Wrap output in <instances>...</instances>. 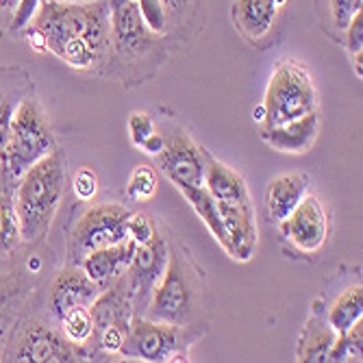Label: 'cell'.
Returning a JSON list of instances; mask_svg holds the SVG:
<instances>
[{"label":"cell","instance_id":"5b68a950","mask_svg":"<svg viewBox=\"0 0 363 363\" xmlns=\"http://www.w3.org/2000/svg\"><path fill=\"white\" fill-rule=\"evenodd\" d=\"M57 146L59 144L48 113L42 107L38 94L30 91L22 98L13 113L9 138L0 155V189L16 187L20 177Z\"/></svg>","mask_w":363,"mask_h":363},{"label":"cell","instance_id":"d6986e66","mask_svg":"<svg viewBox=\"0 0 363 363\" xmlns=\"http://www.w3.org/2000/svg\"><path fill=\"white\" fill-rule=\"evenodd\" d=\"M170 13L168 40L174 52L187 50L205 28L207 0H163Z\"/></svg>","mask_w":363,"mask_h":363},{"label":"cell","instance_id":"e575fe53","mask_svg":"<svg viewBox=\"0 0 363 363\" xmlns=\"http://www.w3.org/2000/svg\"><path fill=\"white\" fill-rule=\"evenodd\" d=\"M72 189L81 203H91L98 191V177L89 168H81L72 179Z\"/></svg>","mask_w":363,"mask_h":363},{"label":"cell","instance_id":"d590c367","mask_svg":"<svg viewBox=\"0 0 363 363\" xmlns=\"http://www.w3.org/2000/svg\"><path fill=\"white\" fill-rule=\"evenodd\" d=\"M344 48L348 55L363 52V11H359L344 28Z\"/></svg>","mask_w":363,"mask_h":363},{"label":"cell","instance_id":"44dd1931","mask_svg":"<svg viewBox=\"0 0 363 363\" xmlns=\"http://www.w3.org/2000/svg\"><path fill=\"white\" fill-rule=\"evenodd\" d=\"M135 242L133 240H124L120 244L107 246V248H98L85 255L81 261V270L101 287H107L113 279L124 274L133 261L135 255Z\"/></svg>","mask_w":363,"mask_h":363},{"label":"cell","instance_id":"7402d4cb","mask_svg":"<svg viewBox=\"0 0 363 363\" xmlns=\"http://www.w3.org/2000/svg\"><path fill=\"white\" fill-rule=\"evenodd\" d=\"M309 189H311V177L305 172H289V174L274 177L268 183L266 194H263L268 218L274 224L285 220L294 211V207L303 201Z\"/></svg>","mask_w":363,"mask_h":363},{"label":"cell","instance_id":"603a6c76","mask_svg":"<svg viewBox=\"0 0 363 363\" xmlns=\"http://www.w3.org/2000/svg\"><path fill=\"white\" fill-rule=\"evenodd\" d=\"M35 91L30 74L20 65H0V155L9 138V126L22 98Z\"/></svg>","mask_w":363,"mask_h":363},{"label":"cell","instance_id":"f1b7e54d","mask_svg":"<svg viewBox=\"0 0 363 363\" xmlns=\"http://www.w3.org/2000/svg\"><path fill=\"white\" fill-rule=\"evenodd\" d=\"M159 177L152 166H138L128 177L126 183V196L135 203H146L157 194Z\"/></svg>","mask_w":363,"mask_h":363},{"label":"cell","instance_id":"484cf974","mask_svg":"<svg viewBox=\"0 0 363 363\" xmlns=\"http://www.w3.org/2000/svg\"><path fill=\"white\" fill-rule=\"evenodd\" d=\"M22 230L13 203V187L0 189V266H7L22 250Z\"/></svg>","mask_w":363,"mask_h":363},{"label":"cell","instance_id":"8992f818","mask_svg":"<svg viewBox=\"0 0 363 363\" xmlns=\"http://www.w3.org/2000/svg\"><path fill=\"white\" fill-rule=\"evenodd\" d=\"M44 283V281H42ZM40 289V287H38ZM38 289L22 311L13 333L3 352V361L13 363H74L89 361L85 346L63 335L61 326L42 309Z\"/></svg>","mask_w":363,"mask_h":363},{"label":"cell","instance_id":"1f68e13d","mask_svg":"<svg viewBox=\"0 0 363 363\" xmlns=\"http://www.w3.org/2000/svg\"><path fill=\"white\" fill-rule=\"evenodd\" d=\"M126 228H128V240H133L135 244H146L148 240L155 238V233L159 230L157 222L148 213H142V211L128 216Z\"/></svg>","mask_w":363,"mask_h":363},{"label":"cell","instance_id":"4fadbf2b","mask_svg":"<svg viewBox=\"0 0 363 363\" xmlns=\"http://www.w3.org/2000/svg\"><path fill=\"white\" fill-rule=\"evenodd\" d=\"M277 226L281 240L294 252L301 255L320 252L331 238V216H328L324 203L311 191H307L294 211Z\"/></svg>","mask_w":363,"mask_h":363},{"label":"cell","instance_id":"277c9868","mask_svg":"<svg viewBox=\"0 0 363 363\" xmlns=\"http://www.w3.org/2000/svg\"><path fill=\"white\" fill-rule=\"evenodd\" d=\"M65 187H68V155L61 146L20 177L13 187V203L24 244H46L52 220L63 203Z\"/></svg>","mask_w":363,"mask_h":363},{"label":"cell","instance_id":"ab89813d","mask_svg":"<svg viewBox=\"0 0 363 363\" xmlns=\"http://www.w3.org/2000/svg\"><path fill=\"white\" fill-rule=\"evenodd\" d=\"M68 3H91V0H68Z\"/></svg>","mask_w":363,"mask_h":363},{"label":"cell","instance_id":"ac0fdd59","mask_svg":"<svg viewBox=\"0 0 363 363\" xmlns=\"http://www.w3.org/2000/svg\"><path fill=\"white\" fill-rule=\"evenodd\" d=\"M205 189L213 196L218 205L228 207H255L246 181L240 172L228 168L226 163L216 159L209 150H205Z\"/></svg>","mask_w":363,"mask_h":363},{"label":"cell","instance_id":"3957f363","mask_svg":"<svg viewBox=\"0 0 363 363\" xmlns=\"http://www.w3.org/2000/svg\"><path fill=\"white\" fill-rule=\"evenodd\" d=\"M168 248L166 272L157 283L142 315L155 322L191 326L207 333L211 322V296L205 270L198 266L181 240L168 238Z\"/></svg>","mask_w":363,"mask_h":363},{"label":"cell","instance_id":"4316f807","mask_svg":"<svg viewBox=\"0 0 363 363\" xmlns=\"http://www.w3.org/2000/svg\"><path fill=\"white\" fill-rule=\"evenodd\" d=\"M363 357V320L354 322L346 333H340L335 344L328 350L326 361H361Z\"/></svg>","mask_w":363,"mask_h":363},{"label":"cell","instance_id":"8d00e7d4","mask_svg":"<svg viewBox=\"0 0 363 363\" xmlns=\"http://www.w3.org/2000/svg\"><path fill=\"white\" fill-rule=\"evenodd\" d=\"M161 148H163V135H161V130L157 128L155 133L144 142V146L140 148L142 152H146V155H150V157H155V155H159L161 152Z\"/></svg>","mask_w":363,"mask_h":363},{"label":"cell","instance_id":"30bf717a","mask_svg":"<svg viewBox=\"0 0 363 363\" xmlns=\"http://www.w3.org/2000/svg\"><path fill=\"white\" fill-rule=\"evenodd\" d=\"M205 337V331L191 326L155 322L144 315H133L128 335L120 348L122 361H189L191 346Z\"/></svg>","mask_w":363,"mask_h":363},{"label":"cell","instance_id":"ba28073f","mask_svg":"<svg viewBox=\"0 0 363 363\" xmlns=\"http://www.w3.org/2000/svg\"><path fill=\"white\" fill-rule=\"evenodd\" d=\"M318 111V89L307 68L296 59H281L270 74L261 105L252 111L259 128L277 126Z\"/></svg>","mask_w":363,"mask_h":363},{"label":"cell","instance_id":"83f0119b","mask_svg":"<svg viewBox=\"0 0 363 363\" xmlns=\"http://www.w3.org/2000/svg\"><path fill=\"white\" fill-rule=\"evenodd\" d=\"M59 326H61L63 335L68 337L70 342H74L79 346H85L89 335H91V328H94L89 307H74L70 311H65L61 315V320H59Z\"/></svg>","mask_w":363,"mask_h":363},{"label":"cell","instance_id":"d4e9b609","mask_svg":"<svg viewBox=\"0 0 363 363\" xmlns=\"http://www.w3.org/2000/svg\"><path fill=\"white\" fill-rule=\"evenodd\" d=\"M179 191L185 196V201L191 205V209L198 213V218L205 222V226L209 228V233L216 238V242L226 250V255L230 259H233V244H230V238H228L226 228H224L218 203L213 201V196L205 189V185H201V187H183Z\"/></svg>","mask_w":363,"mask_h":363},{"label":"cell","instance_id":"e0dca14e","mask_svg":"<svg viewBox=\"0 0 363 363\" xmlns=\"http://www.w3.org/2000/svg\"><path fill=\"white\" fill-rule=\"evenodd\" d=\"M320 133V113H307L296 120L259 128L261 140L266 142L272 150L285 152V155H305L313 148Z\"/></svg>","mask_w":363,"mask_h":363},{"label":"cell","instance_id":"2e32d148","mask_svg":"<svg viewBox=\"0 0 363 363\" xmlns=\"http://www.w3.org/2000/svg\"><path fill=\"white\" fill-rule=\"evenodd\" d=\"M287 3L289 0H233L230 20L250 46L266 48Z\"/></svg>","mask_w":363,"mask_h":363},{"label":"cell","instance_id":"74e56055","mask_svg":"<svg viewBox=\"0 0 363 363\" xmlns=\"http://www.w3.org/2000/svg\"><path fill=\"white\" fill-rule=\"evenodd\" d=\"M350 59H352V68H354V74L361 79V77H363V52L350 55Z\"/></svg>","mask_w":363,"mask_h":363},{"label":"cell","instance_id":"8fae6325","mask_svg":"<svg viewBox=\"0 0 363 363\" xmlns=\"http://www.w3.org/2000/svg\"><path fill=\"white\" fill-rule=\"evenodd\" d=\"M130 211L120 203H94L72 222L65 242V263L81 266L85 255L128 240Z\"/></svg>","mask_w":363,"mask_h":363},{"label":"cell","instance_id":"9c48e42d","mask_svg":"<svg viewBox=\"0 0 363 363\" xmlns=\"http://www.w3.org/2000/svg\"><path fill=\"white\" fill-rule=\"evenodd\" d=\"M89 311L94 322L91 335L85 344L89 361H122L120 348L128 335L130 320L135 315L126 272L113 279L96 296Z\"/></svg>","mask_w":363,"mask_h":363},{"label":"cell","instance_id":"4dcf8cb0","mask_svg":"<svg viewBox=\"0 0 363 363\" xmlns=\"http://www.w3.org/2000/svg\"><path fill=\"white\" fill-rule=\"evenodd\" d=\"M128 135H130V142H133L135 148H142L144 142L157 130V120L152 113H146V111H133L128 116Z\"/></svg>","mask_w":363,"mask_h":363},{"label":"cell","instance_id":"6da1fadb","mask_svg":"<svg viewBox=\"0 0 363 363\" xmlns=\"http://www.w3.org/2000/svg\"><path fill=\"white\" fill-rule=\"evenodd\" d=\"M22 35L33 50L50 52L77 72L103 77L111 35L109 0H42Z\"/></svg>","mask_w":363,"mask_h":363},{"label":"cell","instance_id":"f546056e","mask_svg":"<svg viewBox=\"0 0 363 363\" xmlns=\"http://www.w3.org/2000/svg\"><path fill=\"white\" fill-rule=\"evenodd\" d=\"M138 9L144 20V24L157 33V35L168 38L170 33V13L163 0H138Z\"/></svg>","mask_w":363,"mask_h":363},{"label":"cell","instance_id":"9a60e30c","mask_svg":"<svg viewBox=\"0 0 363 363\" xmlns=\"http://www.w3.org/2000/svg\"><path fill=\"white\" fill-rule=\"evenodd\" d=\"M168 255H170L168 238L163 235L161 228L157 230L152 240L135 246L133 261H130V266L126 270L128 291H130V301H133L135 315H142L144 309L148 307V301L157 283L161 281L163 272H166Z\"/></svg>","mask_w":363,"mask_h":363},{"label":"cell","instance_id":"7a4b0ae2","mask_svg":"<svg viewBox=\"0 0 363 363\" xmlns=\"http://www.w3.org/2000/svg\"><path fill=\"white\" fill-rule=\"evenodd\" d=\"M109 57L103 77L128 89L146 85L174 52L170 40L144 24L135 0H109Z\"/></svg>","mask_w":363,"mask_h":363},{"label":"cell","instance_id":"836d02e7","mask_svg":"<svg viewBox=\"0 0 363 363\" xmlns=\"http://www.w3.org/2000/svg\"><path fill=\"white\" fill-rule=\"evenodd\" d=\"M328 16L333 20V26L344 33L346 24L361 11L363 0H326Z\"/></svg>","mask_w":363,"mask_h":363},{"label":"cell","instance_id":"52a82bcc","mask_svg":"<svg viewBox=\"0 0 363 363\" xmlns=\"http://www.w3.org/2000/svg\"><path fill=\"white\" fill-rule=\"evenodd\" d=\"M48 263H52V252L46 244H24L13 261L0 266V361L22 311L50 274Z\"/></svg>","mask_w":363,"mask_h":363},{"label":"cell","instance_id":"ffe728a7","mask_svg":"<svg viewBox=\"0 0 363 363\" xmlns=\"http://www.w3.org/2000/svg\"><path fill=\"white\" fill-rule=\"evenodd\" d=\"M337 333L328 324L324 313V298H318L311 307V315L307 318L303 331L296 344V361L301 363H322L328 357V350L335 344Z\"/></svg>","mask_w":363,"mask_h":363},{"label":"cell","instance_id":"f35d334b","mask_svg":"<svg viewBox=\"0 0 363 363\" xmlns=\"http://www.w3.org/2000/svg\"><path fill=\"white\" fill-rule=\"evenodd\" d=\"M16 5H18V0H0V11H3V13H11Z\"/></svg>","mask_w":363,"mask_h":363},{"label":"cell","instance_id":"60d3db41","mask_svg":"<svg viewBox=\"0 0 363 363\" xmlns=\"http://www.w3.org/2000/svg\"><path fill=\"white\" fill-rule=\"evenodd\" d=\"M135 3H138V0H135Z\"/></svg>","mask_w":363,"mask_h":363},{"label":"cell","instance_id":"5bb4252c","mask_svg":"<svg viewBox=\"0 0 363 363\" xmlns=\"http://www.w3.org/2000/svg\"><path fill=\"white\" fill-rule=\"evenodd\" d=\"M105 287L94 283L79 266L63 263L61 268L50 272L38 289V298L42 309L52 318L57 324L65 311L74 307H89L96 296Z\"/></svg>","mask_w":363,"mask_h":363},{"label":"cell","instance_id":"d6a6232c","mask_svg":"<svg viewBox=\"0 0 363 363\" xmlns=\"http://www.w3.org/2000/svg\"><path fill=\"white\" fill-rule=\"evenodd\" d=\"M40 5H42V0H18V5L13 7L11 20H9V33L13 38L22 35V30L30 24L33 18H35Z\"/></svg>","mask_w":363,"mask_h":363},{"label":"cell","instance_id":"cb8c5ba5","mask_svg":"<svg viewBox=\"0 0 363 363\" xmlns=\"http://www.w3.org/2000/svg\"><path fill=\"white\" fill-rule=\"evenodd\" d=\"M326 320L333 326V331L346 333L348 328L363 320V287H361V277H357L350 285H346L344 289H340V294L335 296V301L324 307Z\"/></svg>","mask_w":363,"mask_h":363},{"label":"cell","instance_id":"7c38bea8","mask_svg":"<svg viewBox=\"0 0 363 363\" xmlns=\"http://www.w3.org/2000/svg\"><path fill=\"white\" fill-rule=\"evenodd\" d=\"M157 120V128L163 135V148L155 155V168L166 177L177 189L201 187L205 183V146L196 144L189 130L163 111Z\"/></svg>","mask_w":363,"mask_h":363}]
</instances>
